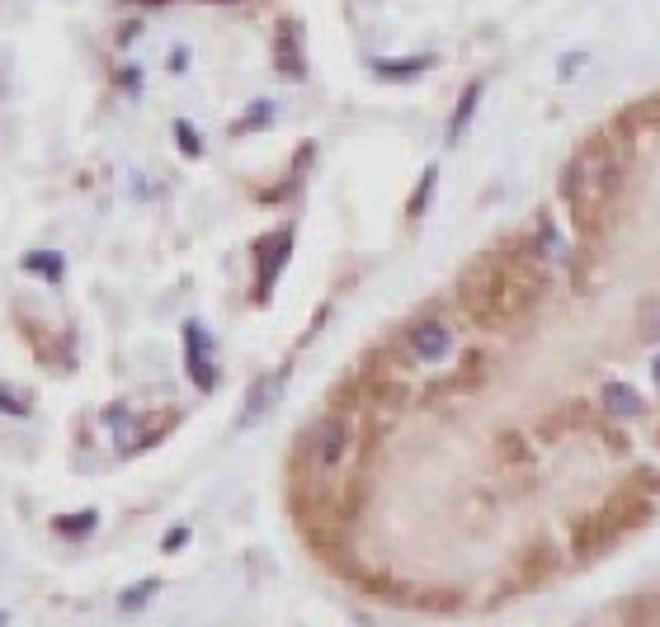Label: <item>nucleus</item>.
Masks as SVG:
<instances>
[{"label":"nucleus","mask_w":660,"mask_h":627,"mask_svg":"<svg viewBox=\"0 0 660 627\" xmlns=\"http://www.w3.org/2000/svg\"><path fill=\"white\" fill-rule=\"evenodd\" d=\"M618 184H623V166H618V151H613L608 137H594L590 147H580L566 166V203H571L576 223L585 231H604L613 223V198H618Z\"/></svg>","instance_id":"obj_1"},{"label":"nucleus","mask_w":660,"mask_h":627,"mask_svg":"<svg viewBox=\"0 0 660 627\" xmlns=\"http://www.w3.org/2000/svg\"><path fill=\"white\" fill-rule=\"evenodd\" d=\"M350 438H354L350 420H344V415H321L317 425H311V434H307L311 463H317L321 472H335V467L344 463V453H350Z\"/></svg>","instance_id":"obj_2"},{"label":"nucleus","mask_w":660,"mask_h":627,"mask_svg":"<svg viewBox=\"0 0 660 627\" xmlns=\"http://www.w3.org/2000/svg\"><path fill=\"white\" fill-rule=\"evenodd\" d=\"M184 373L198 391L217 387V364H213V335L203 331V321H184Z\"/></svg>","instance_id":"obj_3"},{"label":"nucleus","mask_w":660,"mask_h":627,"mask_svg":"<svg viewBox=\"0 0 660 627\" xmlns=\"http://www.w3.org/2000/svg\"><path fill=\"white\" fill-rule=\"evenodd\" d=\"M288 250H293V231L288 227L270 231V237L255 246V303H270L274 278H278L283 264H288Z\"/></svg>","instance_id":"obj_4"},{"label":"nucleus","mask_w":660,"mask_h":627,"mask_svg":"<svg viewBox=\"0 0 660 627\" xmlns=\"http://www.w3.org/2000/svg\"><path fill=\"white\" fill-rule=\"evenodd\" d=\"M406 350H411L420 364H444L448 350H453V331L444 321H416L411 331H406Z\"/></svg>","instance_id":"obj_5"},{"label":"nucleus","mask_w":660,"mask_h":627,"mask_svg":"<svg viewBox=\"0 0 660 627\" xmlns=\"http://www.w3.org/2000/svg\"><path fill=\"white\" fill-rule=\"evenodd\" d=\"M274 67H278V76H288V81H303V76H307L303 24H297V20H283L278 24V34H274Z\"/></svg>","instance_id":"obj_6"},{"label":"nucleus","mask_w":660,"mask_h":627,"mask_svg":"<svg viewBox=\"0 0 660 627\" xmlns=\"http://www.w3.org/2000/svg\"><path fill=\"white\" fill-rule=\"evenodd\" d=\"M283 383H288V368L283 373H264V378L250 387V397H246V411L236 415V430H250V425H260L264 415H270V406H274V397L283 391Z\"/></svg>","instance_id":"obj_7"},{"label":"nucleus","mask_w":660,"mask_h":627,"mask_svg":"<svg viewBox=\"0 0 660 627\" xmlns=\"http://www.w3.org/2000/svg\"><path fill=\"white\" fill-rule=\"evenodd\" d=\"M600 406H604V415L608 420H633V415H641V397L627 383H608L604 391H600Z\"/></svg>","instance_id":"obj_8"},{"label":"nucleus","mask_w":660,"mask_h":627,"mask_svg":"<svg viewBox=\"0 0 660 627\" xmlns=\"http://www.w3.org/2000/svg\"><path fill=\"white\" fill-rule=\"evenodd\" d=\"M373 76H383V81H416V76H424L434 67V57L424 53V57H401V61H387V57H373L368 61Z\"/></svg>","instance_id":"obj_9"},{"label":"nucleus","mask_w":660,"mask_h":627,"mask_svg":"<svg viewBox=\"0 0 660 627\" xmlns=\"http://www.w3.org/2000/svg\"><path fill=\"white\" fill-rule=\"evenodd\" d=\"M24 274H34V278H43V284L61 288V278H67V260H61L57 250H29V255H24Z\"/></svg>","instance_id":"obj_10"},{"label":"nucleus","mask_w":660,"mask_h":627,"mask_svg":"<svg viewBox=\"0 0 660 627\" xmlns=\"http://www.w3.org/2000/svg\"><path fill=\"white\" fill-rule=\"evenodd\" d=\"M481 81H471L467 90H463V100H458V109H453V118H448V142H458L463 137V128H467V118L477 114V100H481Z\"/></svg>","instance_id":"obj_11"},{"label":"nucleus","mask_w":660,"mask_h":627,"mask_svg":"<svg viewBox=\"0 0 660 627\" xmlns=\"http://www.w3.org/2000/svg\"><path fill=\"white\" fill-rule=\"evenodd\" d=\"M434 184H439V170L424 166L420 180H416V190H411V198H406V217H424V208H430V198H434Z\"/></svg>","instance_id":"obj_12"},{"label":"nucleus","mask_w":660,"mask_h":627,"mask_svg":"<svg viewBox=\"0 0 660 627\" xmlns=\"http://www.w3.org/2000/svg\"><path fill=\"white\" fill-rule=\"evenodd\" d=\"M528 255H533V260H561V237H557V227L547 223V217L538 223V237H533Z\"/></svg>","instance_id":"obj_13"},{"label":"nucleus","mask_w":660,"mask_h":627,"mask_svg":"<svg viewBox=\"0 0 660 627\" xmlns=\"http://www.w3.org/2000/svg\"><path fill=\"white\" fill-rule=\"evenodd\" d=\"M156 590H161V580H137L128 594H118V608H123V614H141V608L156 600Z\"/></svg>","instance_id":"obj_14"},{"label":"nucleus","mask_w":660,"mask_h":627,"mask_svg":"<svg viewBox=\"0 0 660 627\" xmlns=\"http://www.w3.org/2000/svg\"><path fill=\"white\" fill-rule=\"evenodd\" d=\"M94 524H100V514L81 510V514H71V520H57V533L61 538H86V533H94Z\"/></svg>","instance_id":"obj_15"},{"label":"nucleus","mask_w":660,"mask_h":627,"mask_svg":"<svg viewBox=\"0 0 660 627\" xmlns=\"http://www.w3.org/2000/svg\"><path fill=\"white\" fill-rule=\"evenodd\" d=\"M175 142H180V151L189 156V161H198V156H203V137H198V128L189 118H175Z\"/></svg>","instance_id":"obj_16"},{"label":"nucleus","mask_w":660,"mask_h":627,"mask_svg":"<svg viewBox=\"0 0 660 627\" xmlns=\"http://www.w3.org/2000/svg\"><path fill=\"white\" fill-rule=\"evenodd\" d=\"M270 118H274V104H270V100H255V109H250V114H246L241 123H236L231 133H236V137H246V133H255V128H264V123H270Z\"/></svg>","instance_id":"obj_17"},{"label":"nucleus","mask_w":660,"mask_h":627,"mask_svg":"<svg viewBox=\"0 0 660 627\" xmlns=\"http://www.w3.org/2000/svg\"><path fill=\"white\" fill-rule=\"evenodd\" d=\"M0 411H5V415H29V401L20 397V391H10L5 383H0Z\"/></svg>","instance_id":"obj_18"},{"label":"nucleus","mask_w":660,"mask_h":627,"mask_svg":"<svg viewBox=\"0 0 660 627\" xmlns=\"http://www.w3.org/2000/svg\"><path fill=\"white\" fill-rule=\"evenodd\" d=\"M580 61H585L580 53H566V57H561V81H571V76L580 71Z\"/></svg>","instance_id":"obj_19"},{"label":"nucleus","mask_w":660,"mask_h":627,"mask_svg":"<svg viewBox=\"0 0 660 627\" xmlns=\"http://www.w3.org/2000/svg\"><path fill=\"white\" fill-rule=\"evenodd\" d=\"M189 543V528H175V533H166V552H175V547Z\"/></svg>","instance_id":"obj_20"},{"label":"nucleus","mask_w":660,"mask_h":627,"mask_svg":"<svg viewBox=\"0 0 660 627\" xmlns=\"http://www.w3.org/2000/svg\"><path fill=\"white\" fill-rule=\"evenodd\" d=\"M189 67V48H175L170 53V71H184Z\"/></svg>","instance_id":"obj_21"},{"label":"nucleus","mask_w":660,"mask_h":627,"mask_svg":"<svg viewBox=\"0 0 660 627\" xmlns=\"http://www.w3.org/2000/svg\"><path fill=\"white\" fill-rule=\"evenodd\" d=\"M128 5H170V0H128Z\"/></svg>","instance_id":"obj_22"},{"label":"nucleus","mask_w":660,"mask_h":627,"mask_svg":"<svg viewBox=\"0 0 660 627\" xmlns=\"http://www.w3.org/2000/svg\"><path fill=\"white\" fill-rule=\"evenodd\" d=\"M656 387H660V358H656Z\"/></svg>","instance_id":"obj_23"},{"label":"nucleus","mask_w":660,"mask_h":627,"mask_svg":"<svg viewBox=\"0 0 660 627\" xmlns=\"http://www.w3.org/2000/svg\"><path fill=\"white\" fill-rule=\"evenodd\" d=\"M217 5H231V0H217Z\"/></svg>","instance_id":"obj_24"}]
</instances>
